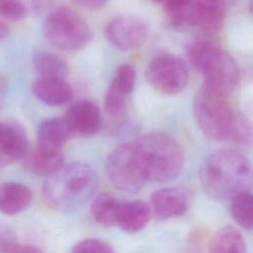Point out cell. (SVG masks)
Returning <instances> with one entry per match:
<instances>
[{
    "mask_svg": "<svg viewBox=\"0 0 253 253\" xmlns=\"http://www.w3.org/2000/svg\"><path fill=\"white\" fill-rule=\"evenodd\" d=\"M145 76L155 90L171 96L181 93L189 81L186 63L172 54H162L153 58L146 67Z\"/></svg>",
    "mask_w": 253,
    "mask_h": 253,
    "instance_id": "8",
    "label": "cell"
},
{
    "mask_svg": "<svg viewBox=\"0 0 253 253\" xmlns=\"http://www.w3.org/2000/svg\"><path fill=\"white\" fill-rule=\"evenodd\" d=\"M25 167L33 174L48 177L64 165V157L59 150H51L39 145L28 149L23 157Z\"/></svg>",
    "mask_w": 253,
    "mask_h": 253,
    "instance_id": "14",
    "label": "cell"
},
{
    "mask_svg": "<svg viewBox=\"0 0 253 253\" xmlns=\"http://www.w3.org/2000/svg\"><path fill=\"white\" fill-rule=\"evenodd\" d=\"M9 35V27L7 23L0 18V42Z\"/></svg>",
    "mask_w": 253,
    "mask_h": 253,
    "instance_id": "32",
    "label": "cell"
},
{
    "mask_svg": "<svg viewBox=\"0 0 253 253\" xmlns=\"http://www.w3.org/2000/svg\"><path fill=\"white\" fill-rule=\"evenodd\" d=\"M106 174L117 189L134 194L147 182L132 142L116 147L107 157Z\"/></svg>",
    "mask_w": 253,
    "mask_h": 253,
    "instance_id": "7",
    "label": "cell"
},
{
    "mask_svg": "<svg viewBox=\"0 0 253 253\" xmlns=\"http://www.w3.org/2000/svg\"><path fill=\"white\" fill-rule=\"evenodd\" d=\"M192 66L204 77V86L229 95L239 81V71L234 59L215 42L200 38L187 48Z\"/></svg>",
    "mask_w": 253,
    "mask_h": 253,
    "instance_id": "4",
    "label": "cell"
},
{
    "mask_svg": "<svg viewBox=\"0 0 253 253\" xmlns=\"http://www.w3.org/2000/svg\"><path fill=\"white\" fill-rule=\"evenodd\" d=\"M230 212L233 219L245 230L253 227V196L250 190L237 193L231 198Z\"/></svg>",
    "mask_w": 253,
    "mask_h": 253,
    "instance_id": "22",
    "label": "cell"
},
{
    "mask_svg": "<svg viewBox=\"0 0 253 253\" xmlns=\"http://www.w3.org/2000/svg\"><path fill=\"white\" fill-rule=\"evenodd\" d=\"M33 64L40 77L66 79L68 64L59 55L49 51H37L33 56Z\"/></svg>",
    "mask_w": 253,
    "mask_h": 253,
    "instance_id": "21",
    "label": "cell"
},
{
    "mask_svg": "<svg viewBox=\"0 0 253 253\" xmlns=\"http://www.w3.org/2000/svg\"><path fill=\"white\" fill-rule=\"evenodd\" d=\"M34 95L49 106H60L68 103L73 97L70 85L64 79L38 78L32 86Z\"/></svg>",
    "mask_w": 253,
    "mask_h": 253,
    "instance_id": "16",
    "label": "cell"
},
{
    "mask_svg": "<svg viewBox=\"0 0 253 253\" xmlns=\"http://www.w3.org/2000/svg\"><path fill=\"white\" fill-rule=\"evenodd\" d=\"M227 5L223 0H194L191 26L205 34H213L223 25Z\"/></svg>",
    "mask_w": 253,
    "mask_h": 253,
    "instance_id": "13",
    "label": "cell"
},
{
    "mask_svg": "<svg viewBox=\"0 0 253 253\" xmlns=\"http://www.w3.org/2000/svg\"><path fill=\"white\" fill-rule=\"evenodd\" d=\"M146 181L169 182L181 173L185 153L179 142L164 132H150L132 142Z\"/></svg>",
    "mask_w": 253,
    "mask_h": 253,
    "instance_id": "3",
    "label": "cell"
},
{
    "mask_svg": "<svg viewBox=\"0 0 253 253\" xmlns=\"http://www.w3.org/2000/svg\"><path fill=\"white\" fill-rule=\"evenodd\" d=\"M224 1V3L227 5V7L228 6H233V5H236L237 3H239V1L240 0H223Z\"/></svg>",
    "mask_w": 253,
    "mask_h": 253,
    "instance_id": "33",
    "label": "cell"
},
{
    "mask_svg": "<svg viewBox=\"0 0 253 253\" xmlns=\"http://www.w3.org/2000/svg\"><path fill=\"white\" fill-rule=\"evenodd\" d=\"M204 192L218 201L231 199L239 192L250 190L252 167L246 156L233 149H220L211 154L199 173Z\"/></svg>",
    "mask_w": 253,
    "mask_h": 253,
    "instance_id": "1",
    "label": "cell"
},
{
    "mask_svg": "<svg viewBox=\"0 0 253 253\" xmlns=\"http://www.w3.org/2000/svg\"><path fill=\"white\" fill-rule=\"evenodd\" d=\"M81 7L89 10H99L103 8L109 0H73Z\"/></svg>",
    "mask_w": 253,
    "mask_h": 253,
    "instance_id": "31",
    "label": "cell"
},
{
    "mask_svg": "<svg viewBox=\"0 0 253 253\" xmlns=\"http://www.w3.org/2000/svg\"><path fill=\"white\" fill-rule=\"evenodd\" d=\"M98 185V175L90 165L73 162L46 177L42 193L49 207L61 212H71L93 198Z\"/></svg>",
    "mask_w": 253,
    "mask_h": 253,
    "instance_id": "2",
    "label": "cell"
},
{
    "mask_svg": "<svg viewBox=\"0 0 253 253\" xmlns=\"http://www.w3.org/2000/svg\"><path fill=\"white\" fill-rule=\"evenodd\" d=\"M44 38L54 46L77 50L91 40L92 33L87 22L68 7H57L45 18L42 25Z\"/></svg>",
    "mask_w": 253,
    "mask_h": 253,
    "instance_id": "6",
    "label": "cell"
},
{
    "mask_svg": "<svg viewBox=\"0 0 253 253\" xmlns=\"http://www.w3.org/2000/svg\"><path fill=\"white\" fill-rule=\"evenodd\" d=\"M153 1H155V2H159V3H164L166 0H153Z\"/></svg>",
    "mask_w": 253,
    "mask_h": 253,
    "instance_id": "35",
    "label": "cell"
},
{
    "mask_svg": "<svg viewBox=\"0 0 253 253\" xmlns=\"http://www.w3.org/2000/svg\"><path fill=\"white\" fill-rule=\"evenodd\" d=\"M32 200V191L23 184L7 182L0 186V211L6 214H16L25 211Z\"/></svg>",
    "mask_w": 253,
    "mask_h": 253,
    "instance_id": "18",
    "label": "cell"
},
{
    "mask_svg": "<svg viewBox=\"0 0 253 253\" xmlns=\"http://www.w3.org/2000/svg\"><path fill=\"white\" fill-rule=\"evenodd\" d=\"M194 0H166L164 10L166 16L175 28L183 29L191 26V12Z\"/></svg>",
    "mask_w": 253,
    "mask_h": 253,
    "instance_id": "23",
    "label": "cell"
},
{
    "mask_svg": "<svg viewBox=\"0 0 253 253\" xmlns=\"http://www.w3.org/2000/svg\"><path fill=\"white\" fill-rule=\"evenodd\" d=\"M3 91H4V85H3V82L0 81V98H1V95H2Z\"/></svg>",
    "mask_w": 253,
    "mask_h": 253,
    "instance_id": "34",
    "label": "cell"
},
{
    "mask_svg": "<svg viewBox=\"0 0 253 253\" xmlns=\"http://www.w3.org/2000/svg\"><path fill=\"white\" fill-rule=\"evenodd\" d=\"M3 253H42L39 248L32 245L25 244H13L8 247Z\"/></svg>",
    "mask_w": 253,
    "mask_h": 253,
    "instance_id": "30",
    "label": "cell"
},
{
    "mask_svg": "<svg viewBox=\"0 0 253 253\" xmlns=\"http://www.w3.org/2000/svg\"><path fill=\"white\" fill-rule=\"evenodd\" d=\"M251 130L250 121L243 115L237 114L229 142L241 147L249 146L252 138Z\"/></svg>",
    "mask_w": 253,
    "mask_h": 253,
    "instance_id": "25",
    "label": "cell"
},
{
    "mask_svg": "<svg viewBox=\"0 0 253 253\" xmlns=\"http://www.w3.org/2000/svg\"><path fill=\"white\" fill-rule=\"evenodd\" d=\"M26 6L22 0H0V18L17 22L25 18Z\"/></svg>",
    "mask_w": 253,
    "mask_h": 253,
    "instance_id": "28",
    "label": "cell"
},
{
    "mask_svg": "<svg viewBox=\"0 0 253 253\" xmlns=\"http://www.w3.org/2000/svg\"><path fill=\"white\" fill-rule=\"evenodd\" d=\"M151 217L150 207L140 200L127 201L120 204L117 225L126 233L133 234L143 230Z\"/></svg>",
    "mask_w": 253,
    "mask_h": 253,
    "instance_id": "15",
    "label": "cell"
},
{
    "mask_svg": "<svg viewBox=\"0 0 253 253\" xmlns=\"http://www.w3.org/2000/svg\"><path fill=\"white\" fill-rule=\"evenodd\" d=\"M71 253H116L113 246L99 238H85L77 242Z\"/></svg>",
    "mask_w": 253,
    "mask_h": 253,
    "instance_id": "26",
    "label": "cell"
},
{
    "mask_svg": "<svg viewBox=\"0 0 253 253\" xmlns=\"http://www.w3.org/2000/svg\"><path fill=\"white\" fill-rule=\"evenodd\" d=\"M28 149L25 128L13 121H0V168L23 159Z\"/></svg>",
    "mask_w": 253,
    "mask_h": 253,
    "instance_id": "11",
    "label": "cell"
},
{
    "mask_svg": "<svg viewBox=\"0 0 253 253\" xmlns=\"http://www.w3.org/2000/svg\"><path fill=\"white\" fill-rule=\"evenodd\" d=\"M15 243L16 239L13 231L0 226V253H3L8 247Z\"/></svg>",
    "mask_w": 253,
    "mask_h": 253,
    "instance_id": "29",
    "label": "cell"
},
{
    "mask_svg": "<svg viewBox=\"0 0 253 253\" xmlns=\"http://www.w3.org/2000/svg\"><path fill=\"white\" fill-rule=\"evenodd\" d=\"M112 82L129 95L133 90L135 82L134 68L130 64L126 63L120 65L116 71L115 77Z\"/></svg>",
    "mask_w": 253,
    "mask_h": 253,
    "instance_id": "27",
    "label": "cell"
},
{
    "mask_svg": "<svg viewBox=\"0 0 253 253\" xmlns=\"http://www.w3.org/2000/svg\"><path fill=\"white\" fill-rule=\"evenodd\" d=\"M148 33L146 22L133 14H122L113 18L105 29L109 42L125 51L141 46L146 42Z\"/></svg>",
    "mask_w": 253,
    "mask_h": 253,
    "instance_id": "9",
    "label": "cell"
},
{
    "mask_svg": "<svg viewBox=\"0 0 253 253\" xmlns=\"http://www.w3.org/2000/svg\"><path fill=\"white\" fill-rule=\"evenodd\" d=\"M120 204L118 199L109 192L96 195L91 203V215L95 222L106 228L117 225Z\"/></svg>",
    "mask_w": 253,
    "mask_h": 253,
    "instance_id": "20",
    "label": "cell"
},
{
    "mask_svg": "<svg viewBox=\"0 0 253 253\" xmlns=\"http://www.w3.org/2000/svg\"><path fill=\"white\" fill-rule=\"evenodd\" d=\"M194 116L201 131L214 141L229 142L236 115L228 95L202 86L194 100Z\"/></svg>",
    "mask_w": 253,
    "mask_h": 253,
    "instance_id": "5",
    "label": "cell"
},
{
    "mask_svg": "<svg viewBox=\"0 0 253 253\" xmlns=\"http://www.w3.org/2000/svg\"><path fill=\"white\" fill-rule=\"evenodd\" d=\"M128 96V94L111 82L107 89L104 101V107L107 114L112 117L120 116L125 111Z\"/></svg>",
    "mask_w": 253,
    "mask_h": 253,
    "instance_id": "24",
    "label": "cell"
},
{
    "mask_svg": "<svg viewBox=\"0 0 253 253\" xmlns=\"http://www.w3.org/2000/svg\"><path fill=\"white\" fill-rule=\"evenodd\" d=\"M72 132L64 118H50L43 121L38 129L37 145L61 151Z\"/></svg>",
    "mask_w": 253,
    "mask_h": 253,
    "instance_id": "17",
    "label": "cell"
},
{
    "mask_svg": "<svg viewBox=\"0 0 253 253\" xmlns=\"http://www.w3.org/2000/svg\"><path fill=\"white\" fill-rule=\"evenodd\" d=\"M208 253H247L241 232L233 226L219 228L211 238Z\"/></svg>",
    "mask_w": 253,
    "mask_h": 253,
    "instance_id": "19",
    "label": "cell"
},
{
    "mask_svg": "<svg viewBox=\"0 0 253 253\" xmlns=\"http://www.w3.org/2000/svg\"><path fill=\"white\" fill-rule=\"evenodd\" d=\"M72 134L94 135L102 126L99 108L91 101L82 100L69 107L64 117Z\"/></svg>",
    "mask_w": 253,
    "mask_h": 253,
    "instance_id": "12",
    "label": "cell"
},
{
    "mask_svg": "<svg viewBox=\"0 0 253 253\" xmlns=\"http://www.w3.org/2000/svg\"><path fill=\"white\" fill-rule=\"evenodd\" d=\"M191 196L182 187H165L150 196V211L158 220H165L184 214L189 209Z\"/></svg>",
    "mask_w": 253,
    "mask_h": 253,
    "instance_id": "10",
    "label": "cell"
}]
</instances>
